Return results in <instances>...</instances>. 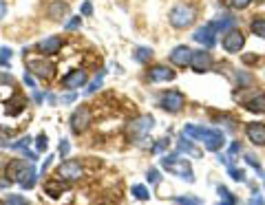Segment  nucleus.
I'll return each instance as SVG.
<instances>
[{"label":"nucleus","instance_id":"obj_1","mask_svg":"<svg viewBox=\"0 0 265 205\" xmlns=\"http://www.w3.org/2000/svg\"><path fill=\"white\" fill-rule=\"evenodd\" d=\"M184 134L190 139L201 142L206 146V150H210V152H217L225 146V134L221 130H217V128H204V126H197V124H186Z\"/></svg>","mask_w":265,"mask_h":205},{"label":"nucleus","instance_id":"obj_2","mask_svg":"<svg viewBox=\"0 0 265 205\" xmlns=\"http://www.w3.org/2000/svg\"><path fill=\"white\" fill-rule=\"evenodd\" d=\"M7 177L11 179V181H18L24 190H31L36 185L38 172H36L34 165H31V161L27 163L24 159H14V161L7 165Z\"/></svg>","mask_w":265,"mask_h":205},{"label":"nucleus","instance_id":"obj_3","mask_svg":"<svg viewBox=\"0 0 265 205\" xmlns=\"http://www.w3.org/2000/svg\"><path fill=\"white\" fill-rule=\"evenodd\" d=\"M194 18H197V9H194L192 5H186V3L175 5L168 14V20L175 29H188L194 22Z\"/></svg>","mask_w":265,"mask_h":205},{"label":"nucleus","instance_id":"obj_4","mask_svg":"<svg viewBox=\"0 0 265 205\" xmlns=\"http://www.w3.org/2000/svg\"><path fill=\"white\" fill-rule=\"evenodd\" d=\"M161 168L168 170L170 175L186 179L188 183H194V172L188 163V159H179V157H163L161 159Z\"/></svg>","mask_w":265,"mask_h":205},{"label":"nucleus","instance_id":"obj_5","mask_svg":"<svg viewBox=\"0 0 265 205\" xmlns=\"http://www.w3.org/2000/svg\"><path fill=\"white\" fill-rule=\"evenodd\" d=\"M53 71H55V66L49 60H44V55L42 57H27V73L36 75V78L51 80Z\"/></svg>","mask_w":265,"mask_h":205},{"label":"nucleus","instance_id":"obj_6","mask_svg":"<svg viewBox=\"0 0 265 205\" xmlns=\"http://www.w3.org/2000/svg\"><path fill=\"white\" fill-rule=\"evenodd\" d=\"M153 128H155L153 115H142V117H137V119L130 121L128 134H130L132 139H142V137H146V132H150Z\"/></svg>","mask_w":265,"mask_h":205},{"label":"nucleus","instance_id":"obj_7","mask_svg":"<svg viewBox=\"0 0 265 205\" xmlns=\"http://www.w3.org/2000/svg\"><path fill=\"white\" fill-rule=\"evenodd\" d=\"M217 27H214V22H208L204 24V27H199L197 31H194V36H192V40L194 42H199L201 47H206V49H210L217 44Z\"/></svg>","mask_w":265,"mask_h":205},{"label":"nucleus","instance_id":"obj_8","mask_svg":"<svg viewBox=\"0 0 265 205\" xmlns=\"http://www.w3.org/2000/svg\"><path fill=\"white\" fill-rule=\"evenodd\" d=\"M184 104H186V97L181 91H168V93H163L159 99V106L168 113H179L181 108H184Z\"/></svg>","mask_w":265,"mask_h":205},{"label":"nucleus","instance_id":"obj_9","mask_svg":"<svg viewBox=\"0 0 265 205\" xmlns=\"http://www.w3.org/2000/svg\"><path fill=\"white\" fill-rule=\"evenodd\" d=\"M91 121H93V115H91V108L88 106H80L78 111H75L71 115V130L73 132H84L88 126H91Z\"/></svg>","mask_w":265,"mask_h":205},{"label":"nucleus","instance_id":"obj_10","mask_svg":"<svg viewBox=\"0 0 265 205\" xmlns=\"http://www.w3.org/2000/svg\"><path fill=\"white\" fill-rule=\"evenodd\" d=\"M243 44H245V36L239 29H230L223 33V49L228 53H239L243 49Z\"/></svg>","mask_w":265,"mask_h":205},{"label":"nucleus","instance_id":"obj_11","mask_svg":"<svg viewBox=\"0 0 265 205\" xmlns=\"http://www.w3.org/2000/svg\"><path fill=\"white\" fill-rule=\"evenodd\" d=\"M82 175H84L82 165L78 161H71V159L58 168V177L62 179V181H78V179H82Z\"/></svg>","mask_w":265,"mask_h":205},{"label":"nucleus","instance_id":"obj_12","mask_svg":"<svg viewBox=\"0 0 265 205\" xmlns=\"http://www.w3.org/2000/svg\"><path fill=\"white\" fill-rule=\"evenodd\" d=\"M190 69L197 73H206L212 69V57L208 51H192V60H190Z\"/></svg>","mask_w":265,"mask_h":205},{"label":"nucleus","instance_id":"obj_13","mask_svg":"<svg viewBox=\"0 0 265 205\" xmlns=\"http://www.w3.org/2000/svg\"><path fill=\"white\" fill-rule=\"evenodd\" d=\"M190 60H192V49L181 44V47H175L173 53H170V62L177 64V66H190Z\"/></svg>","mask_w":265,"mask_h":205},{"label":"nucleus","instance_id":"obj_14","mask_svg":"<svg viewBox=\"0 0 265 205\" xmlns=\"http://www.w3.org/2000/svg\"><path fill=\"white\" fill-rule=\"evenodd\" d=\"M62 42L64 40H62L60 36H49V38H44V40L38 42V51H40L42 55H53L62 49Z\"/></svg>","mask_w":265,"mask_h":205},{"label":"nucleus","instance_id":"obj_15","mask_svg":"<svg viewBox=\"0 0 265 205\" xmlns=\"http://www.w3.org/2000/svg\"><path fill=\"white\" fill-rule=\"evenodd\" d=\"M148 78H150V82H170V80L177 78V73L173 71V69L163 66V64H157V66H153L148 71Z\"/></svg>","mask_w":265,"mask_h":205},{"label":"nucleus","instance_id":"obj_16","mask_svg":"<svg viewBox=\"0 0 265 205\" xmlns=\"http://www.w3.org/2000/svg\"><path fill=\"white\" fill-rule=\"evenodd\" d=\"M245 134L254 146H265V124H248Z\"/></svg>","mask_w":265,"mask_h":205},{"label":"nucleus","instance_id":"obj_17","mask_svg":"<svg viewBox=\"0 0 265 205\" xmlns=\"http://www.w3.org/2000/svg\"><path fill=\"white\" fill-rule=\"evenodd\" d=\"M62 84H64L67 88H80V86H84L86 84V71L78 69V71L67 73L64 78H62Z\"/></svg>","mask_w":265,"mask_h":205},{"label":"nucleus","instance_id":"obj_18","mask_svg":"<svg viewBox=\"0 0 265 205\" xmlns=\"http://www.w3.org/2000/svg\"><path fill=\"white\" fill-rule=\"evenodd\" d=\"M47 14L51 20H62V18L69 14V3H64V0H53V3L49 5Z\"/></svg>","mask_w":265,"mask_h":205},{"label":"nucleus","instance_id":"obj_19","mask_svg":"<svg viewBox=\"0 0 265 205\" xmlns=\"http://www.w3.org/2000/svg\"><path fill=\"white\" fill-rule=\"evenodd\" d=\"M69 190V183L62 181V179H51V181L44 183V192H47L49 196H60L62 192Z\"/></svg>","mask_w":265,"mask_h":205},{"label":"nucleus","instance_id":"obj_20","mask_svg":"<svg viewBox=\"0 0 265 205\" xmlns=\"http://www.w3.org/2000/svg\"><path fill=\"white\" fill-rule=\"evenodd\" d=\"M245 108L250 113H265V93H258L252 99H248L245 101Z\"/></svg>","mask_w":265,"mask_h":205},{"label":"nucleus","instance_id":"obj_21","mask_svg":"<svg viewBox=\"0 0 265 205\" xmlns=\"http://www.w3.org/2000/svg\"><path fill=\"white\" fill-rule=\"evenodd\" d=\"M235 24H237V18H232V16H221L219 20L214 22V27H217V31H221V33H225V31L235 29Z\"/></svg>","mask_w":265,"mask_h":205},{"label":"nucleus","instance_id":"obj_22","mask_svg":"<svg viewBox=\"0 0 265 205\" xmlns=\"http://www.w3.org/2000/svg\"><path fill=\"white\" fill-rule=\"evenodd\" d=\"M132 57H135V62L146 64L150 57H153V49H150V47H137L135 53H132Z\"/></svg>","mask_w":265,"mask_h":205},{"label":"nucleus","instance_id":"obj_23","mask_svg":"<svg viewBox=\"0 0 265 205\" xmlns=\"http://www.w3.org/2000/svg\"><path fill=\"white\" fill-rule=\"evenodd\" d=\"M250 29H252V33H254V36H258V38H263V40H265V18L263 16H256L254 20H252Z\"/></svg>","mask_w":265,"mask_h":205},{"label":"nucleus","instance_id":"obj_24","mask_svg":"<svg viewBox=\"0 0 265 205\" xmlns=\"http://www.w3.org/2000/svg\"><path fill=\"white\" fill-rule=\"evenodd\" d=\"M24 104H27V101H24V97H20V95H18V97H14V99L9 101L7 113H9V115H18V113H22Z\"/></svg>","mask_w":265,"mask_h":205},{"label":"nucleus","instance_id":"obj_25","mask_svg":"<svg viewBox=\"0 0 265 205\" xmlns=\"http://www.w3.org/2000/svg\"><path fill=\"white\" fill-rule=\"evenodd\" d=\"M132 196L137 198V201H146V198L150 196V192L146 185H132Z\"/></svg>","mask_w":265,"mask_h":205},{"label":"nucleus","instance_id":"obj_26","mask_svg":"<svg viewBox=\"0 0 265 205\" xmlns=\"http://www.w3.org/2000/svg\"><path fill=\"white\" fill-rule=\"evenodd\" d=\"M11 55H14V51H11L9 47H3V49H0V66H9Z\"/></svg>","mask_w":265,"mask_h":205},{"label":"nucleus","instance_id":"obj_27","mask_svg":"<svg viewBox=\"0 0 265 205\" xmlns=\"http://www.w3.org/2000/svg\"><path fill=\"white\" fill-rule=\"evenodd\" d=\"M228 172H230V177L235 179V181H239V183H243V181H245V170L235 168V165H228Z\"/></svg>","mask_w":265,"mask_h":205},{"label":"nucleus","instance_id":"obj_28","mask_svg":"<svg viewBox=\"0 0 265 205\" xmlns=\"http://www.w3.org/2000/svg\"><path fill=\"white\" fill-rule=\"evenodd\" d=\"M5 205H29V203H27V198L20 196V194H9Z\"/></svg>","mask_w":265,"mask_h":205},{"label":"nucleus","instance_id":"obj_29","mask_svg":"<svg viewBox=\"0 0 265 205\" xmlns=\"http://www.w3.org/2000/svg\"><path fill=\"white\" fill-rule=\"evenodd\" d=\"M175 203L177 205H204L199 198H192V196H177Z\"/></svg>","mask_w":265,"mask_h":205},{"label":"nucleus","instance_id":"obj_30","mask_svg":"<svg viewBox=\"0 0 265 205\" xmlns=\"http://www.w3.org/2000/svg\"><path fill=\"white\" fill-rule=\"evenodd\" d=\"M29 144H31V137H22V139H18L16 144H11L9 148H11V150H27Z\"/></svg>","mask_w":265,"mask_h":205},{"label":"nucleus","instance_id":"obj_31","mask_svg":"<svg viewBox=\"0 0 265 205\" xmlns=\"http://www.w3.org/2000/svg\"><path fill=\"white\" fill-rule=\"evenodd\" d=\"M102 78H104V71H102V73H100V78H95V80H93V82H91V84H88V88H86V93H88V95H91V93H95V91H97V88H100V86H102Z\"/></svg>","mask_w":265,"mask_h":205},{"label":"nucleus","instance_id":"obj_32","mask_svg":"<svg viewBox=\"0 0 265 205\" xmlns=\"http://www.w3.org/2000/svg\"><path fill=\"white\" fill-rule=\"evenodd\" d=\"M179 150L181 152H188V155H197V150L192 148V144L186 142V134H184V139H181V144H179Z\"/></svg>","mask_w":265,"mask_h":205},{"label":"nucleus","instance_id":"obj_33","mask_svg":"<svg viewBox=\"0 0 265 205\" xmlns=\"http://www.w3.org/2000/svg\"><path fill=\"white\" fill-rule=\"evenodd\" d=\"M47 146H49L47 134H44V132H42V134H38V139H36V148L42 152V150H47Z\"/></svg>","mask_w":265,"mask_h":205},{"label":"nucleus","instance_id":"obj_34","mask_svg":"<svg viewBox=\"0 0 265 205\" xmlns=\"http://www.w3.org/2000/svg\"><path fill=\"white\" fill-rule=\"evenodd\" d=\"M148 181H150V185H157L161 181V177H159V170L157 168H150L148 170Z\"/></svg>","mask_w":265,"mask_h":205},{"label":"nucleus","instance_id":"obj_35","mask_svg":"<svg viewBox=\"0 0 265 205\" xmlns=\"http://www.w3.org/2000/svg\"><path fill=\"white\" fill-rule=\"evenodd\" d=\"M80 24H82V18H80V16H73L71 20H69V22L64 24V29H67V31H73V29H78Z\"/></svg>","mask_w":265,"mask_h":205},{"label":"nucleus","instance_id":"obj_36","mask_svg":"<svg viewBox=\"0 0 265 205\" xmlns=\"http://www.w3.org/2000/svg\"><path fill=\"white\" fill-rule=\"evenodd\" d=\"M250 3H252V0H228V5L232 9H245Z\"/></svg>","mask_w":265,"mask_h":205},{"label":"nucleus","instance_id":"obj_37","mask_svg":"<svg viewBox=\"0 0 265 205\" xmlns=\"http://www.w3.org/2000/svg\"><path fill=\"white\" fill-rule=\"evenodd\" d=\"M69 152H71V144H69V139H62V142H60V155H62V159H67Z\"/></svg>","mask_w":265,"mask_h":205},{"label":"nucleus","instance_id":"obj_38","mask_svg":"<svg viewBox=\"0 0 265 205\" xmlns=\"http://www.w3.org/2000/svg\"><path fill=\"white\" fill-rule=\"evenodd\" d=\"M245 161H248V165H252V168H254V170H258V172H261V175H263V170H261V163L256 161V157H254V155H245Z\"/></svg>","mask_w":265,"mask_h":205},{"label":"nucleus","instance_id":"obj_39","mask_svg":"<svg viewBox=\"0 0 265 205\" xmlns=\"http://www.w3.org/2000/svg\"><path fill=\"white\" fill-rule=\"evenodd\" d=\"M248 205H265V201H263V196H258V192H254V196L248 201Z\"/></svg>","mask_w":265,"mask_h":205},{"label":"nucleus","instance_id":"obj_40","mask_svg":"<svg viewBox=\"0 0 265 205\" xmlns=\"http://www.w3.org/2000/svg\"><path fill=\"white\" fill-rule=\"evenodd\" d=\"M91 11H93L91 3H84V5H82V16H91Z\"/></svg>","mask_w":265,"mask_h":205},{"label":"nucleus","instance_id":"obj_41","mask_svg":"<svg viewBox=\"0 0 265 205\" xmlns=\"http://www.w3.org/2000/svg\"><path fill=\"white\" fill-rule=\"evenodd\" d=\"M24 84H29L31 88H36V82H34V75H31V73L24 75Z\"/></svg>","mask_w":265,"mask_h":205},{"label":"nucleus","instance_id":"obj_42","mask_svg":"<svg viewBox=\"0 0 265 205\" xmlns=\"http://www.w3.org/2000/svg\"><path fill=\"white\" fill-rule=\"evenodd\" d=\"M166 146H168V139H159V144H157L153 150H155V152H157V150H163V148H166Z\"/></svg>","mask_w":265,"mask_h":205},{"label":"nucleus","instance_id":"obj_43","mask_svg":"<svg viewBox=\"0 0 265 205\" xmlns=\"http://www.w3.org/2000/svg\"><path fill=\"white\" fill-rule=\"evenodd\" d=\"M217 205H237V198H221Z\"/></svg>","mask_w":265,"mask_h":205},{"label":"nucleus","instance_id":"obj_44","mask_svg":"<svg viewBox=\"0 0 265 205\" xmlns=\"http://www.w3.org/2000/svg\"><path fill=\"white\" fill-rule=\"evenodd\" d=\"M7 16V5H5V0H0V20Z\"/></svg>","mask_w":265,"mask_h":205},{"label":"nucleus","instance_id":"obj_45","mask_svg":"<svg viewBox=\"0 0 265 205\" xmlns=\"http://www.w3.org/2000/svg\"><path fill=\"white\" fill-rule=\"evenodd\" d=\"M51 159H53V157H47V159H44V163H42V170H40L42 175H44V172L49 170V165H51Z\"/></svg>","mask_w":265,"mask_h":205},{"label":"nucleus","instance_id":"obj_46","mask_svg":"<svg viewBox=\"0 0 265 205\" xmlns=\"http://www.w3.org/2000/svg\"><path fill=\"white\" fill-rule=\"evenodd\" d=\"M256 60H258L256 55H243V62H245V64H254Z\"/></svg>","mask_w":265,"mask_h":205},{"label":"nucleus","instance_id":"obj_47","mask_svg":"<svg viewBox=\"0 0 265 205\" xmlns=\"http://www.w3.org/2000/svg\"><path fill=\"white\" fill-rule=\"evenodd\" d=\"M73 99H75V93H71V95H64V97H62V104H71Z\"/></svg>","mask_w":265,"mask_h":205},{"label":"nucleus","instance_id":"obj_48","mask_svg":"<svg viewBox=\"0 0 265 205\" xmlns=\"http://www.w3.org/2000/svg\"><path fill=\"white\" fill-rule=\"evenodd\" d=\"M239 150H241V146H239V144H232V146H230V155H237Z\"/></svg>","mask_w":265,"mask_h":205},{"label":"nucleus","instance_id":"obj_49","mask_svg":"<svg viewBox=\"0 0 265 205\" xmlns=\"http://www.w3.org/2000/svg\"><path fill=\"white\" fill-rule=\"evenodd\" d=\"M256 3H265V0H256Z\"/></svg>","mask_w":265,"mask_h":205}]
</instances>
